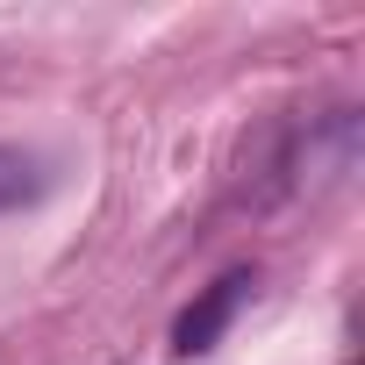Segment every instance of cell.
<instances>
[{
	"instance_id": "7a4b0ae2",
	"label": "cell",
	"mask_w": 365,
	"mask_h": 365,
	"mask_svg": "<svg viewBox=\"0 0 365 365\" xmlns=\"http://www.w3.org/2000/svg\"><path fill=\"white\" fill-rule=\"evenodd\" d=\"M43 165L29 158V150H8L0 143V215H15V208H29V201H43Z\"/></svg>"
},
{
	"instance_id": "6da1fadb",
	"label": "cell",
	"mask_w": 365,
	"mask_h": 365,
	"mask_svg": "<svg viewBox=\"0 0 365 365\" xmlns=\"http://www.w3.org/2000/svg\"><path fill=\"white\" fill-rule=\"evenodd\" d=\"M244 294H251V272H222L215 287H201L187 308H179V322H172V351H179V358L208 351V344L230 329V315L244 308Z\"/></svg>"
}]
</instances>
